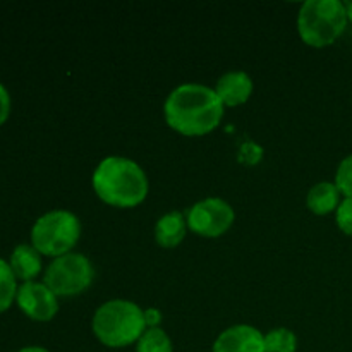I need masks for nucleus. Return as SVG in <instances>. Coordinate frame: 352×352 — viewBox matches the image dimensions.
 Segmentation results:
<instances>
[{"label": "nucleus", "instance_id": "1", "mask_svg": "<svg viewBox=\"0 0 352 352\" xmlns=\"http://www.w3.org/2000/svg\"><path fill=\"white\" fill-rule=\"evenodd\" d=\"M164 110L172 129L184 136H201L219 126L223 103L208 86L182 85L168 95Z\"/></svg>", "mask_w": 352, "mask_h": 352}, {"label": "nucleus", "instance_id": "2", "mask_svg": "<svg viewBox=\"0 0 352 352\" xmlns=\"http://www.w3.org/2000/svg\"><path fill=\"white\" fill-rule=\"evenodd\" d=\"M93 188L102 201L119 208H133L146 198L148 179L136 162L109 157L96 167Z\"/></svg>", "mask_w": 352, "mask_h": 352}, {"label": "nucleus", "instance_id": "3", "mask_svg": "<svg viewBox=\"0 0 352 352\" xmlns=\"http://www.w3.org/2000/svg\"><path fill=\"white\" fill-rule=\"evenodd\" d=\"M146 329L144 311L131 301H109L93 318V332L107 347H126L141 339Z\"/></svg>", "mask_w": 352, "mask_h": 352}, {"label": "nucleus", "instance_id": "4", "mask_svg": "<svg viewBox=\"0 0 352 352\" xmlns=\"http://www.w3.org/2000/svg\"><path fill=\"white\" fill-rule=\"evenodd\" d=\"M347 24L346 6L339 0H308L298 16V30L311 47L332 45Z\"/></svg>", "mask_w": 352, "mask_h": 352}, {"label": "nucleus", "instance_id": "5", "mask_svg": "<svg viewBox=\"0 0 352 352\" xmlns=\"http://www.w3.org/2000/svg\"><path fill=\"white\" fill-rule=\"evenodd\" d=\"M81 236V226L74 213L65 210L45 213L31 230V243L38 253L60 258L69 254Z\"/></svg>", "mask_w": 352, "mask_h": 352}, {"label": "nucleus", "instance_id": "6", "mask_svg": "<svg viewBox=\"0 0 352 352\" xmlns=\"http://www.w3.org/2000/svg\"><path fill=\"white\" fill-rule=\"evenodd\" d=\"M93 275L95 272L88 258L69 253L52 261L45 274V285L55 296H76L89 287Z\"/></svg>", "mask_w": 352, "mask_h": 352}, {"label": "nucleus", "instance_id": "7", "mask_svg": "<svg viewBox=\"0 0 352 352\" xmlns=\"http://www.w3.org/2000/svg\"><path fill=\"white\" fill-rule=\"evenodd\" d=\"M234 222V210L220 198H208L196 203L188 213V227L198 236L219 237Z\"/></svg>", "mask_w": 352, "mask_h": 352}, {"label": "nucleus", "instance_id": "8", "mask_svg": "<svg viewBox=\"0 0 352 352\" xmlns=\"http://www.w3.org/2000/svg\"><path fill=\"white\" fill-rule=\"evenodd\" d=\"M16 299L24 315L36 322H48L58 311L57 296L47 285L38 282H24L17 289Z\"/></svg>", "mask_w": 352, "mask_h": 352}, {"label": "nucleus", "instance_id": "9", "mask_svg": "<svg viewBox=\"0 0 352 352\" xmlns=\"http://www.w3.org/2000/svg\"><path fill=\"white\" fill-rule=\"evenodd\" d=\"M212 352H265V336L250 325H236L220 333Z\"/></svg>", "mask_w": 352, "mask_h": 352}, {"label": "nucleus", "instance_id": "10", "mask_svg": "<svg viewBox=\"0 0 352 352\" xmlns=\"http://www.w3.org/2000/svg\"><path fill=\"white\" fill-rule=\"evenodd\" d=\"M253 91V81L243 71L227 72L217 82L215 93L222 100L223 105L236 107L246 102Z\"/></svg>", "mask_w": 352, "mask_h": 352}, {"label": "nucleus", "instance_id": "11", "mask_svg": "<svg viewBox=\"0 0 352 352\" xmlns=\"http://www.w3.org/2000/svg\"><path fill=\"white\" fill-rule=\"evenodd\" d=\"M10 270L16 275V278L23 282H33L41 270L40 253L33 246L19 244L10 254Z\"/></svg>", "mask_w": 352, "mask_h": 352}, {"label": "nucleus", "instance_id": "12", "mask_svg": "<svg viewBox=\"0 0 352 352\" xmlns=\"http://www.w3.org/2000/svg\"><path fill=\"white\" fill-rule=\"evenodd\" d=\"M186 236V220L181 212H170L162 217L155 227V237L162 248H175Z\"/></svg>", "mask_w": 352, "mask_h": 352}, {"label": "nucleus", "instance_id": "13", "mask_svg": "<svg viewBox=\"0 0 352 352\" xmlns=\"http://www.w3.org/2000/svg\"><path fill=\"white\" fill-rule=\"evenodd\" d=\"M340 191L332 182H320L308 192V206L316 215H327L339 208Z\"/></svg>", "mask_w": 352, "mask_h": 352}, {"label": "nucleus", "instance_id": "14", "mask_svg": "<svg viewBox=\"0 0 352 352\" xmlns=\"http://www.w3.org/2000/svg\"><path fill=\"white\" fill-rule=\"evenodd\" d=\"M138 352H172V342L162 329H148L138 340Z\"/></svg>", "mask_w": 352, "mask_h": 352}, {"label": "nucleus", "instance_id": "15", "mask_svg": "<svg viewBox=\"0 0 352 352\" xmlns=\"http://www.w3.org/2000/svg\"><path fill=\"white\" fill-rule=\"evenodd\" d=\"M298 339L287 329H275L265 336V352H296Z\"/></svg>", "mask_w": 352, "mask_h": 352}, {"label": "nucleus", "instance_id": "16", "mask_svg": "<svg viewBox=\"0 0 352 352\" xmlns=\"http://www.w3.org/2000/svg\"><path fill=\"white\" fill-rule=\"evenodd\" d=\"M17 296L16 275L10 270V265L0 260V313L10 308L14 298Z\"/></svg>", "mask_w": 352, "mask_h": 352}, {"label": "nucleus", "instance_id": "17", "mask_svg": "<svg viewBox=\"0 0 352 352\" xmlns=\"http://www.w3.org/2000/svg\"><path fill=\"white\" fill-rule=\"evenodd\" d=\"M336 186L344 196L352 198V155L344 158L342 164L337 168L336 175Z\"/></svg>", "mask_w": 352, "mask_h": 352}, {"label": "nucleus", "instance_id": "18", "mask_svg": "<svg viewBox=\"0 0 352 352\" xmlns=\"http://www.w3.org/2000/svg\"><path fill=\"white\" fill-rule=\"evenodd\" d=\"M337 226L347 236H352V198L344 199L337 208Z\"/></svg>", "mask_w": 352, "mask_h": 352}, {"label": "nucleus", "instance_id": "19", "mask_svg": "<svg viewBox=\"0 0 352 352\" xmlns=\"http://www.w3.org/2000/svg\"><path fill=\"white\" fill-rule=\"evenodd\" d=\"M10 113V96L6 86L0 85V126L7 120Z\"/></svg>", "mask_w": 352, "mask_h": 352}, {"label": "nucleus", "instance_id": "20", "mask_svg": "<svg viewBox=\"0 0 352 352\" xmlns=\"http://www.w3.org/2000/svg\"><path fill=\"white\" fill-rule=\"evenodd\" d=\"M160 311L158 309H148V311H144V322H146V325L150 327V329H157V325L160 323Z\"/></svg>", "mask_w": 352, "mask_h": 352}, {"label": "nucleus", "instance_id": "21", "mask_svg": "<svg viewBox=\"0 0 352 352\" xmlns=\"http://www.w3.org/2000/svg\"><path fill=\"white\" fill-rule=\"evenodd\" d=\"M19 352H48V351L43 349V347H24V349H21Z\"/></svg>", "mask_w": 352, "mask_h": 352}, {"label": "nucleus", "instance_id": "22", "mask_svg": "<svg viewBox=\"0 0 352 352\" xmlns=\"http://www.w3.org/2000/svg\"><path fill=\"white\" fill-rule=\"evenodd\" d=\"M344 6H346V10H347V19L352 21V2L344 3Z\"/></svg>", "mask_w": 352, "mask_h": 352}]
</instances>
